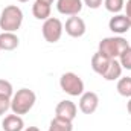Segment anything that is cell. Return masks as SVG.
I'll use <instances>...</instances> for the list:
<instances>
[{
  "instance_id": "obj_26",
  "label": "cell",
  "mask_w": 131,
  "mask_h": 131,
  "mask_svg": "<svg viewBox=\"0 0 131 131\" xmlns=\"http://www.w3.org/2000/svg\"><path fill=\"white\" fill-rule=\"evenodd\" d=\"M40 2H44V3H49V5H52V3H53V0H40Z\"/></svg>"
},
{
  "instance_id": "obj_14",
  "label": "cell",
  "mask_w": 131,
  "mask_h": 131,
  "mask_svg": "<svg viewBox=\"0 0 131 131\" xmlns=\"http://www.w3.org/2000/svg\"><path fill=\"white\" fill-rule=\"evenodd\" d=\"M32 14L37 20H47L50 17V5L35 0V3L32 5Z\"/></svg>"
},
{
  "instance_id": "obj_15",
  "label": "cell",
  "mask_w": 131,
  "mask_h": 131,
  "mask_svg": "<svg viewBox=\"0 0 131 131\" xmlns=\"http://www.w3.org/2000/svg\"><path fill=\"white\" fill-rule=\"evenodd\" d=\"M121 75H122V66H121V63L117 60H111L108 67H107V70H105V73L102 75V78L107 79V81H116V79L121 78Z\"/></svg>"
},
{
  "instance_id": "obj_27",
  "label": "cell",
  "mask_w": 131,
  "mask_h": 131,
  "mask_svg": "<svg viewBox=\"0 0 131 131\" xmlns=\"http://www.w3.org/2000/svg\"><path fill=\"white\" fill-rule=\"evenodd\" d=\"M17 2H20V3H25V2H29V0H17Z\"/></svg>"
},
{
  "instance_id": "obj_2",
  "label": "cell",
  "mask_w": 131,
  "mask_h": 131,
  "mask_svg": "<svg viewBox=\"0 0 131 131\" xmlns=\"http://www.w3.org/2000/svg\"><path fill=\"white\" fill-rule=\"evenodd\" d=\"M23 23V11L17 5H9L3 8L0 14V29L3 32H15Z\"/></svg>"
},
{
  "instance_id": "obj_9",
  "label": "cell",
  "mask_w": 131,
  "mask_h": 131,
  "mask_svg": "<svg viewBox=\"0 0 131 131\" xmlns=\"http://www.w3.org/2000/svg\"><path fill=\"white\" fill-rule=\"evenodd\" d=\"M82 6V0H57V9L63 15H78Z\"/></svg>"
},
{
  "instance_id": "obj_8",
  "label": "cell",
  "mask_w": 131,
  "mask_h": 131,
  "mask_svg": "<svg viewBox=\"0 0 131 131\" xmlns=\"http://www.w3.org/2000/svg\"><path fill=\"white\" fill-rule=\"evenodd\" d=\"M99 105V98L95 92H84L79 98V110L84 114H92Z\"/></svg>"
},
{
  "instance_id": "obj_6",
  "label": "cell",
  "mask_w": 131,
  "mask_h": 131,
  "mask_svg": "<svg viewBox=\"0 0 131 131\" xmlns=\"http://www.w3.org/2000/svg\"><path fill=\"white\" fill-rule=\"evenodd\" d=\"M76 111H78V108H76V105H75V102H72V101H69V99H64V101H61L58 105H57V108H55V117H60V119H64V121H69V122H73V119L76 117Z\"/></svg>"
},
{
  "instance_id": "obj_4",
  "label": "cell",
  "mask_w": 131,
  "mask_h": 131,
  "mask_svg": "<svg viewBox=\"0 0 131 131\" xmlns=\"http://www.w3.org/2000/svg\"><path fill=\"white\" fill-rule=\"evenodd\" d=\"M60 87L70 96H81L84 93V81L73 72H66L61 75Z\"/></svg>"
},
{
  "instance_id": "obj_18",
  "label": "cell",
  "mask_w": 131,
  "mask_h": 131,
  "mask_svg": "<svg viewBox=\"0 0 131 131\" xmlns=\"http://www.w3.org/2000/svg\"><path fill=\"white\" fill-rule=\"evenodd\" d=\"M104 6L108 12H113V14H119L124 6H125V2L124 0H104Z\"/></svg>"
},
{
  "instance_id": "obj_23",
  "label": "cell",
  "mask_w": 131,
  "mask_h": 131,
  "mask_svg": "<svg viewBox=\"0 0 131 131\" xmlns=\"http://www.w3.org/2000/svg\"><path fill=\"white\" fill-rule=\"evenodd\" d=\"M125 17L128 18L131 26V0H127V5H125Z\"/></svg>"
},
{
  "instance_id": "obj_12",
  "label": "cell",
  "mask_w": 131,
  "mask_h": 131,
  "mask_svg": "<svg viewBox=\"0 0 131 131\" xmlns=\"http://www.w3.org/2000/svg\"><path fill=\"white\" fill-rule=\"evenodd\" d=\"M110 58L108 57H105L104 53H101V52H96L93 57H92V69L98 73V75H104L105 73V70H107V67H108V64H110Z\"/></svg>"
},
{
  "instance_id": "obj_21",
  "label": "cell",
  "mask_w": 131,
  "mask_h": 131,
  "mask_svg": "<svg viewBox=\"0 0 131 131\" xmlns=\"http://www.w3.org/2000/svg\"><path fill=\"white\" fill-rule=\"evenodd\" d=\"M11 108V98L0 95V116H3Z\"/></svg>"
},
{
  "instance_id": "obj_13",
  "label": "cell",
  "mask_w": 131,
  "mask_h": 131,
  "mask_svg": "<svg viewBox=\"0 0 131 131\" xmlns=\"http://www.w3.org/2000/svg\"><path fill=\"white\" fill-rule=\"evenodd\" d=\"M18 47V37L14 32L0 34V49L2 50H14Z\"/></svg>"
},
{
  "instance_id": "obj_22",
  "label": "cell",
  "mask_w": 131,
  "mask_h": 131,
  "mask_svg": "<svg viewBox=\"0 0 131 131\" xmlns=\"http://www.w3.org/2000/svg\"><path fill=\"white\" fill-rule=\"evenodd\" d=\"M102 2H104V0H82V3H84L85 6H89L90 9H98L99 6L102 5Z\"/></svg>"
},
{
  "instance_id": "obj_1",
  "label": "cell",
  "mask_w": 131,
  "mask_h": 131,
  "mask_svg": "<svg viewBox=\"0 0 131 131\" xmlns=\"http://www.w3.org/2000/svg\"><path fill=\"white\" fill-rule=\"evenodd\" d=\"M35 101H37V96H35V93L32 90L20 89L11 98V110H12L14 114H18V116L28 114L35 105Z\"/></svg>"
},
{
  "instance_id": "obj_3",
  "label": "cell",
  "mask_w": 131,
  "mask_h": 131,
  "mask_svg": "<svg viewBox=\"0 0 131 131\" xmlns=\"http://www.w3.org/2000/svg\"><path fill=\"white\" fill-rule=\"evenodd\" d=\"M128 41L124 37H107L99 43V52L110 60H117L119 55L128 47Z\"/></svg>"
},
{
  "instance_id": "obj_11",
  "label": "cell",
  "mask_w": 131,
  "mask_h": 131,
  "mask_svg": "<svg viewBox=\"0 0 131 131\" xmlns=\"http://www.w3.org/2000/svg\"><path fill=\"white\" fill-rule=\"evenodd\" d=\"M2 127L5 131H23L25 128V122L21 119V116L18 114H8L5 116L3 122H2Z\"/></svg>"
},
{
  "instance_id": "obj_20",
  "label": "cell",
  "mask_w": 131,
  "mask_h": 131,
  "mask_svg": "<svg viewBox=\"0 0 131 131\" xmlns=\"http://www.w3.org/2000/svg\"><path fill=\"white\" fill-rule=\"evenodd\" d=\"M0 95L3 96H8V98H12L14 95V89H12V84L6 79H0Z\"/></svg>"
},
{
  "instance_id": "obj_28",
  "label": "cell",
  "mask_w": 131,
  "mask_h": 131,
  "mask_svg": "<svg viewBox=\"0 0 131 131\" xmlns=\"http://www.w3.org/2000/svg\"><path fill=\"white\" fill-rule=\"evenodd\" d=\"M0 50H2V49H0Z\"/></svg>"
},
{
  "instance_id": "obj_19",
  "label": "cell",
  "mask_w": 131,
  "mask_h": 131,
  "mask_svg": "<svg viewBox=\"0 0 131 131\" xmlns=\"http://www.w3.org/2000/svg\"><path fill=\"white\" fill-rule=\"evenodd\" d=\"M119 63L122 66V69L131 70V46H128V47L119 55Z\"/></svg>"
},
{
  "instance_id": "obj_24",
  "label": "cell",
  "mask_w": 131,
  "mask_h": 131,
  "mask_svg": "<svg viewBox=\"0 0 131 131\" xmlns=\"http://www.w3.org/2000/svg\"><path fill=\"white\" fill-rule=\"evenodd\" d=\"M23 131H40V130H38L37 127H28L26 130H23Z\"/></svg>"
},
{
  "instance_id": "obj_7",
  "label": "cell",
  "mask_w": 131,
  "mask_h": 131,
  "mask_svg": "<svg viewBox=\"0 0 131 131\" xmlns=\"http://www.w3.org/2000/svg\"><path fill=\"white\" fill-rule=\"evenodd\" d=\"M64 29L67 35H70L73 38H79V37H82L85 34V23H84V20L81 17L72 15V17L67 18Z\"/></svg>"
},
{
  "instance_id": "obj_25",
  "label": "cell",
  "mask_w": 131,
  "mask_h": 131,
  "mask_svg": "<svg viewBox=\"0 0 131 131\" xmlns=\"http://www.w3.org/2000/svg\"><path fill=\"white\" fill-rule=\"evenodd\" d=\"M127 110H128V113L131 114V98H130V101H128V104H127Z\"/></svg>"
},
{
  "instance_id": "obj_17",
  "label": "cell",
  "mask_w": 131,
  "mask_h": 131,
  "mask_svg": "<svg viewBox=\"0 0 131 131\" xmlns=\"http://www.w3.org/2000/svg\"><path fill=\"white\" fill-rule=\"evenodd\" d=\"M117 93L121 96H125V98H131V76H125V78H121L117 81Z\"/></svg>"
},
{
  "instance_id": "obj_10",
  "label": "cell",
  "mask_w": 131,
  "mask_h": 131,
  "mask_svg": "<svg viewBox=\"0 0 131 131\" xmlns=\"http://www.w3.org/2000/svg\"><path fill=\"white\" fill-rule=\"evenodd\" d=\"M108 28H110L111 32L117 34V35H122V34L128 32L131 26H130L128 18H127L125 15H122V14H116L114 17L110 18V21H108Z\"/></svg>"
},
{
  "instance_id": "obj_16",
  "label": "cell",
  "mask_w": 131,
  "mask_h": 131,
  "mask_svg": "<svg viewBox=\"0 0 131 131\" xmlns=\"http://www.w3.org/2000/svg\"><path fill=\"white\" fill-rule=\"evenodd\" d=\"M72 130H73L72 122L60 119V117H55V119L50 121V125H49L47 131H72Z\"/></svg>"
},
{
  "instance_id": "obj_5",
  "label": "cell",
  "mask_w": 131,
  "mask_h": 131,
  "mask_svg": "<svg viewBox=\"0 0 131 131\" xmlns=\"http://www.w3.org/2000/svg\"><path fill=\"white\" fill-rule=\"evenodd\" d=\"M64 31V25L61 23L60 18H55V17H49L47 20H44L43 23V28H41V32L43 37L47 43H57L60 41L61 35Z\"/></svg>"
}]
</instances>
